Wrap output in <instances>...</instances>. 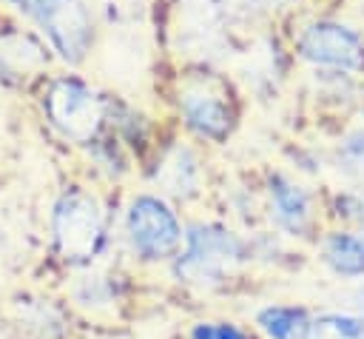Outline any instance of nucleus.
<instances>
[{
	"label": "nucleus",
	"mask_w": 364,
	"mask_h": 339,
	"mask_svg": "<svg viewBox=\"0 0 364 339\" xmlns=\"http://www.w3.org/2000/svg\"><path fill=\"white\" fill-rule=\"evenodd\" d=\"M54 239L68 262L94 259L105 239V222L100 205L82 191L63 194L54 208Z\"/></svg>",
	"instance_id": "1"
},
{
	"label": "nucleus",
	"mask_w": 364,
	"mask_h": 339,
	"mask_svg": "<svg viewBox=\"0 0 364 339\" xmlns=\"http://www.w3.org/2000/svg\"><path fill=\"white\" fill-rule=\"evenodd\" d=\"M242 259L239 239L216 225H193L188 231V248L176 262V273L191 285H219L225 273Z\"/></svg>",
	"instance_id": "2"
},
{
	"label": "nucleus",
	"mask_w": 364,
	"mask_h": 339,
	"mask_svg": "<svg viewBox=\"0 0 364 339\" xmlns=\"http://www.w3.org/2000/svg\"><path fill=\"white\" fill-rule=\"evenodd\" d=\"M28 14L54 43V48L77 63L91 46V17L82 0H9Z\"/></svg>",
	"instance_id": "3"
},
{
	"label": "nucleus",
	"mask_w": 364,
	"mask_h": 339,
	"mask_svg": "<svg viewBox=\"0 0 364 339\" xmlns=\"http://www.w3.org/2000/svg\"><path fill=\"white\" fill-rule=\"evenodd\" d=\"M46 111L51 122L77 142H88L102 122V103L97 91H91L85 83L71 77L51 83L46 94Z\"/></svg>",
	"instance_id": "4"
},
{
	"label": "nucleus",
	"mask_w": 364,
	"mask_h": 339,
	"mask_svg": "<svg viewBox=\"0 0 364 339\" xmlns=\"http://www.w3.org/2000/svg\"><path fill=\"white\" fill-rule=\"evenodd\" d=\"M128 234L145 259L171 256L182 239L173 211L156 197H136L128 211Z\"/></svg>",
	"instance_id": "5"
},
{
	"label": "nucleus",
	"mask_w": 364,
	"mask_h": 339,
	"mask_svg": "<svg viewBox=\"0 0 364 339\" xmlns=\"http://www.w3.org/2000/svg\"><path fill=\"white\" fill-rule=\"evenodd\" d=\"M299 51L310 63L318 66H333V68H347L358 71L364 68V40L341 23H313L304 28L299 37Z\"/></svg>",
	"instance_id": "6"
},
{
	"label": "nucleus",
	"mask_w": 364,
	"mask_h": 339,
	"mask_svg": "<svg viewBox=\"0 0 364 339\" xmlns=\"http://www.w3.org/2000/svg\"><path fill=\"white\" fill-rule=\"evenodd\" d=\"M179 105H182V114H185V122L199 131L202 137H210V140H222L228 131H230V108L225 103L222 94L210 91L208 85H191L182 91L179 97Z\"/></svg>",
	"instance_id": "7"
},
{
	"label": "nucleus",
	"mask_w": 364,
	"mask_h": 339,
	"mask_svg": "<svg viewBox=\"0 0 364 339\" xmlns=\"http://www.w3.org/2000/svg\"><path fill=\"white\" fill-rule=\"evenodd\" d=\"M270 202H273V217H276V222H279L284 231L301 234V231L307 228L310 202H307V194H304L299 185H293V182H287V179H282V177H276V179L270 182Z\"/></svg>",
	"instance_id": "8"
},
{
	"label": "nucleus",
	"mask_w": 364,
	"mask_h": 339,
	"mask_svg": "<svg viewBox=\"0 0 364 339\" xmlns=\"http://www.w3.org/2000/svg\"><path fill=\"white\" fill-rule=\"evenodd\" d=\"M324 259L338 276H364V236L333 234L324 242Z\"/></svg>",
	"instance_id": "9"
},
{
	"label": "nucleus",
	"mask_w": 364,
	"mask_h": 339,
	"mask_svg": "<svg viewBox=\"0 0 364 339\" xmlns=\"http://www.w3.org/2000/svg\"><path fill=\"white\" fill-rule=\"evenodd\" d=\"M259 325L270 339H304L307 333V313L301 308H264L259 313Z\"/></svg>",
	"instance_id": "10"
},
{
	"label": "nucleus",
	"mask_w": 364,
	"mask_h": 339,
	"mask_svg": "<svg viewBox=\"0 0 364 339\" xmlns=\"http://www.w3.org/2000/svg\"><path fill=\"white\" fill-rule=\"evenodd\" d=\"M304 339H364V313H321L310 319Z\"/></svg>",
	"instance_id": "11"
},
{
	"label": "nucleus",
	"mask_w": 364,
	"mask_h": 339,
	"mask_svg": "<svg viewBox=\"0 0 364 339\" xmlns=\"http://www.w3.org/2000/svg\"><path fill=\"white\" fill-rule=\"evenodd\" d=\"M165 171H173V179L168 182V191L173 194H191L196 185V162L188 151H173V157L165 162Z\"/></svg>",
	"instance_id": "12"
},
{
	"label": "nucleus",
	"mask_w": 364,
	"mask_h": 339,
	"mask_svg": "<svg viewBox=\"0 0 364 339\" xmlns=\"http://www.w3.org/2000/svg\"><path fill=\"white\" fill-rule=\"evenodd\" d=\"M193 339H245V333L233 325H216V322H202L191 333Z\"/></svg>",
	"instance_id": "13"
},
{
	"label": "nucleus",
	"mask_w": 364,
	"mask_h": 339,
	"mask_svg": "<svg viewBox=\"0 0 364 339\" xmlns=\"http://www.w3.org/2000/svg\"><path fill=\"white\" fill-rule=\"evenodd\" d=\"M245 3H253V6H262V3H267V0H245Z\"/></svg>",
	"instance_id": "14"
}]
</instances>
